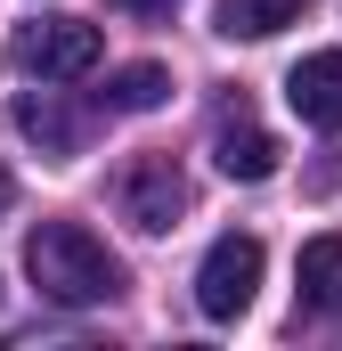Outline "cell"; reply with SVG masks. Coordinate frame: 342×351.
<instances>
[{
  "instance_id": "5b68a950",
  "label": "cell",
  "mask_w": 342,
  "mask_h": 351,
  "mask_svg": "<svg viewBox=\"0 0 342 351\" xmlns=\"http://www.w3.org/2000/svg\"><path fill=\"white\" fill-rule=\"evenodd\" d=\"M285 106H293L310 131H342V49H310V58L285 74Z\"/></svg>"
},
{
  "instance_id": "277c9868",
  "label": "cell",
  "mask_w": 342,
  "mask_h": 351,
  "mask_svg": "<svg viewBox=\"0 0 342 351\" xmlns=\"http://www.w3.org/2000/svg\"><path fill=\"white\" fill-rule=\"evenodd\" d=\"M253 286H261V237L253 229L212 237V254L196 269V311H204V319H245V311H253Z\"/></svg>"
},
{
  "instance_id": "ba28073f",
  "label": "cell",
  "mask_w": 342,
  "mask_h": 351,
  "mask_svg": "<svg viewBox=\"0 0 342 351\" xmlns=\"http://www.w3.org/2000/svg\"><path fill=\"white\" fill-rule=\"evenodd\" d=\"M16 131H25V139H41L49 156H82V114H66V98H57V90H41V98L25 90V98H16Z\"/></svg>"
},
{
  "instance_id": "7a4b0ae2",
  "label": "cell",
  "mask_w": 342,
  "mask_h": 351,
  "mask_svg": "<svg viewBox=\"0 0 342 351\" xmlns=\"http://www.w3.org/2000/svg\"><path fill=\"white\" fill-rule=\"evenodd\" d=\"M98 25L82 16H33V25H16L8 33V66L25 74V82H82L90 66H98Z\"/></svg>"
},
{
  "instance_id": "52a82bcc",
  "label": "cell",
  "mask_w": 342,
  "mask_h": 351,
  "mask_svg": "<svg viewBox=\"0 0 342 351\" xmlns=\"http://www.w3.org/2000/svg\"><path fill=\"white\" fill-rule=\"evenodd\" d=\"M212 164H220L228 180H269V172H277V139H269L261 123L237 114V123H220V131H212Z\"/></svg>"
},
{
  "instance_id": "3957f363",
  "label": "cell",
  "mask_w": 342,
  "mask_h": 351,
  "mask_svg": "<svg viewBox=\"0 0 342 351\" xmlns=\"http://www.w3.org/2000/svg\"><path fill=\"white\" fill-rule=\"evenodd\" d=\"M114 213L139 229V237H163L187 221V172H179V156H139V164H122L114 172Z\"/></svg>"
},
{
  "instance_id": "7c38bea8",
  "label": "cell",
  "mask_w": 342,
  "mask_h": 351,
  "mask_svg": "<svg viewBox=\"0 0 342 351\" xmlns=\"http://www.w3.org/2000/svg\"><path fill=\"white\" fill-rule=\"evenodd\" d=\"M8 204H16V180H8V172H0V213H8Z\"/></svg>"
},
{
  "instance_id": "8fae6325",
  "label": "cell",
  "mask_w": 342,
  "mask_h": 351,
  "mask_svg": "<svg viewBox=\"0 0 342 351\" xmlns=\"http://www.w3.org/2000/svg\"><path fill=\"white\" fill-rule=\"evenodd\" d=\"M122 8H131V16H171L179 0H122Z\"/></svg>"
},
{
  "instance_id": "6da1fadb",
  "label": "cell",
  "mask_w": 342,
  "mask_h": 351,
  "mask_svg": "<svg viewBox=\"0 0 342 351\" xmlns=\"http://www.w3.org/2000/svg\"><path fill=\"white\" fill-rule=\"evenodd\" d=\"M25 278H33L41 302H57V311H98V302L122 294V262L90 237L82 221H41V229L25 237Z\"/></svg>"
},
{
  "instance_id": "8992f818",
  "label": "cell",
  "mask_w": 342,
  "mask_h": 351,
  "mask_svg": "<svg viewBox=\"0 0 342 351\" xmlns=\"http://www.w3.org/2000/svg\"><path fill=\"white\" fill-rule=\"evenodd\" d=\"M293 302L310 319H342V237H310L293 262Z\"/></svg>"
},
{
  "instance_id": "9c48e42d",
  "label": "cell",
  "mask_w": 342,
  "mask_h": 351,
  "mask_svg": "<svg viewBox=\"0 0 342 351\" xmlns=\"http://www.w3.org/2000/svg\"><path fill=\"white\" fill-rule=\"evenodd\" d=\"M293 8H302V0H220L212 25H220L228 41H269L277 25H293Z\"/></svg>"
},
{
  "instance_id": "30bf717a",
  "label": "cell",
  "mask_w": 342,
  "mask_h": 351,
  "mask_svg": "<svg viewBox=\"0 0 342 351\" xmlns=\"http://www.w3.org/2000/svg\"><path fill=\"white\" fill-rule=\"evenodd\" d=\"M171 98V74L163 66H122L114 82H106V114H155Z\"/></svg>"
}]
</instances>
